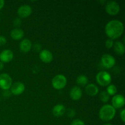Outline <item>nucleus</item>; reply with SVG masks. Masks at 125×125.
Returning a JSON list of instances; mask_svg holds the SVG:
<instances>
[{
  "label": "nucleus",
  "mask_w": 125,
  "mask_h": 125,
  "mask_svg": "<svg viewBox=\"0 0 125 125\" xmlns=\"http://www.w3.org/2000/svg\"><path fill=\"white\" fill-rule=\"evenodd\" d=\"M12 95V93H11L10 90H4L3 92H2V96H4V98H9L10 96H11Z\"/></svg>",
  "instance_id": "obj_25"
},
{
  "label": "nucleus",
  "mask_w": 125,
  "mask_h": 125,
  "mask_svg": "<svg viewBox=\"0 0 125 125\" xmlns=\"http://www.w3.org/2000/svg\"><path fill=\"white\" fill-rule=\"evenodd\" d=\"M120 116V118L122 120V122H125V109H123L122 111H121Z\"/></svg>",
  "instance_id": "obj_28"
},
{
  "label": "nucleus",
  "mask_w": 125,
  "mask_h": 125,
  "mask_svg": "<svg viewBox=\"0 0 125 125\" xmlns=\"http://www.w3.org/2000/svg\"><path fill=\"white\" fill-rule=\"evenodd\" d=\"M25 90V86L21 82H16L12 84L10 87V92L14 95H20L23 94Z\"/></svg>",
  "instance_id": "obj_9"
},
{
  "label": "nucleus",
  "mask_w": 125,
  "mask_h": 125,
  "mask_svg": "<svg viewBox=\"0 0 125 125\" xmlns=\"http://www.w3.org/2000/svg\"><path fill=\"white\" fill-rule=\"evenodd\" d=\"M87 94L89 96H94L97 95L99 92V89L98 87L94 84H87L85 89Z\"/></svg>",
  "instance_id": "obj_16"
},
{
  "label": "nucleus",
  "mask_w": 125,
  "mask_h": 125,
  "mask_svg": "<svg viewBox=\"0 0 125 125\" xmlns=\"http://www.w3.org/2000/svg\"><path fill=\"white\" fill-rule=\"evenodd\" d=\"M32 43L29 39H25L21 40L20 43V49L23 52H28L32 48Z\"/></svg>",
  "instance_id": "obj_14"
},
{
  "label": "nucleus",
  "mask_w": 125,
  "mask_h": 125,
  "mask_svg": "<svg viewBox=\"0 0 125 125\" xmlns=\"http://www.w3.org/2000/svg\"><path fill=\"white\" fill-rule=\"evenodd\" d=\"M13 58V53L11 50H4L0 53V61L2 63H7L12 61Z\"/></svg>",
  "instance_id": "obj_12"
},
{
  "label": "nucleus",
  "mask_w": 125,
  "mask_h": 125,
  "mask_svg": "<svg viewBox=\"0 0 125 125\" xmlns=\"http://www.w3.org/2000/svg\"><path fill=\"white\" fill-rule=\"evenodd\" d=\"M39 57L44 63H50L53 60V55L52 52L47 50H43L40 51Z\"/></svg>",
  "instance_id": "obj_11"
},
{
  "label": "nucleus",
  "mask_w": 125,
  "mask_h": 125,
  "mask_svg": "<svg viewBox=\"0 0 125 125\" xmlns=\"http://www.w3.org/2000/svg\"><path fill=\"white\" fill-rule=\"evenodd\" d=\"M7 43V40L5 37L0 35V46H3Z\"/></svg>",
  "instance_id": "obj_27"
},
{
  "label": "nucleus",
  "mask_w": 125,
  "mask_h": 125,
  "mask_svg": "<svg viewBox=\"0 0 125 125\" xmlns=\"http://www.w3.org/2000/svg\"><path fill=\"white\" fill-rule=\"evenodd\" d=\"M0 100H1V99H0Z\"/></svg>",
  "instance_id": "obj_33"
},
{
  "label": "nucleus",
  "mask_w": 125,
  "mask_h": 125,
  "mask_svg": "<svg viewBox=\"0 0 125 125\" xmlns=\"http://www.w3.org/2000/svg\"><path fill=\"white\" fill-rule=\"evenodd\" d=\"M99 97H100V100H101L103 103H106L108 102L109 100L110 95L107 94L106 91H102L100 94Z\"/></svg>",
  "instance_id": "obj_21"
},
{
  "label": "nucleus",
  "mask_w": 125,
  "mask_h": 125,
  "mask_svg": "<svg viewBox=\"0 0 125 125\" xmlns=\"http://www.w3.org/2000/svg\"><path fill=\"white\" fill-rule=\"evenodd\" d=\"M89 82L87 77L85 75H79L76 78V83L81 86H85L87 85Z\"/></svg>",
  "instance_id": "obj_19"
},
{
  "label": "nucleus",
  "mask_w": 125,
  "mask_h": 125,
  "mask_svg": "<svg viewBox=\"0 0 125 125\" xmlns=\"http://www.w3.org/2000/svg\"><path fill=\"white\" fill-rule=\"evenodd\" d=\"M101 61L103 67L107 69L112 68L115 64V59L114 57L108 54L103 55Z\"/></svg>",
  "instance_id": "obj_7"
},
{
  "label": "nucleus",
  "mask_w": 125,
  "mask_h": 125,
  "mask_svg": "<svg viewBox=\"0 0 125 125\" xmlns=\"http://www.w3.org/2000/svg\"><path fill=\"white\" fill-rule=\"evenodd\" d=\"M105 9L109 15L114 16L119 13L120 10V7L117 2L111 1L106 3Z\"/></svg>",
  "instance_id": "obj_6"
},
{
  "label": "nucleus",
  "mask_w": 125,
  "mask_h": 125,
  "mask_svg": "<svg viewBox=\"0 0 125 125\" xmlns=\"http://www.w3.org/2000/svg\"><path fill=\"white\" fill-rule=\"evenodd\" d=\"M114 50L117 53V54L122 56L124 54L125 48L124 44L122 43L121 42H116L114 43Z\"/></svg>",
  "instance_id": "obj_18"
},
{
  "label": "nucleus",
  "mask_w": 125,
  "mask_h": 125,
  "mask_svg": "<svg viewBox=\"0 0 125 125\" xmlns=\"http://www.w3.org/2000/svg\"><path fill=\"white\" fill-rule=\"evenodd\" d=\"M114 43L113 40L108 39L106 40V42H105V46H106V47L107 48V49H110L112 47H113Z\"/></svg>",
  "instance_id": "obj_22"
},
{
  "label": "nucleus",
  "mask_w": 125,
  "mask_h": 125,
  "mask_svg": "<svg viewBox=\"0 0 125 125\" xmlns=\"http://www.w3.org/2000/svg\"><path fill=\"white\" fill-rule=\"evenodd\" d=\"M21 20L20 18H16L13 20V24H14L15 26L18 27L21 25Z\"/></svg>",
  "instance_id": "obj_26"
},
{
  "label": "nucleus",
  "mask_w": 125,
  "mask_h": 125,
  "mask_svg": "<svg viewBox=\"0 0 125 125\" xmlns=\"http://www.w3.org/2000/svg\"><path fill=\"white\" fill-rule=\"evenodd\" d=\"M103 125H112L111 124V123H106V124H104Z\"/></svg>",
  "instance_id": "obj_32"
},
{
  "label": "nucleus",
  "mask_w": 125,
  "mask_h": 125,
  "mask_svg": "<svg viewBox=\"0 0 125 125\" xmlns=\"http://www.w3.org/2000/svg\"><path fill=\"white\" fill-rule=\"evenodd\" d=\"M96 80L98 84L101 86H107L112 81L111 74L105 71L100 72L96 76Z\"/></svg>",
  "instance_id": "obj_3"
},
{
  "label": "nucleus",
  "mask_w": 125,
  "mask_h": 125,
  "mask_svg": "<svg viewBox=\"0 0 125 125\" xmlns=\"http://www.w3.org/2000/svg\"><path fill=\"white\" fill-rule=\"evenodd\" d=\"M12 85V79L7 73L0 74V88L3 90H9Z\"/></svg>",
  "instance_id": "obj_5"
},
{
  "label": "nucleus",
  "mask_w": 125,
  "mask_h": 125,
  "mask_svg": "<svg viewBox=\"0 0 125 125\" xmlns=\"http://www.w3.org/2000/svg\"><path fill=\"white\" fill-rule=\"evenodd\" d=\"M65 110V107L63 104H59L54 106L52 110V113L55 117H60L64 114Z\"/></svg>",
  "instance_id": "obj_15"
},
{
  "label": "nucleus",
  "mask_w": 125,
  "mask_h": 125,
  "mask_svg": "<svg viewBox=\"0 0 125 125\" xmlns=\"http://www.w3.org/2000/svg\"><path fill=\"white\" fill-rule=\"evenodd\" d=\"M70 125H85V123L81 120L76 119L72 122Z\"/></svg>",
  "instance_id": "obj_24"
},
{
  "label": "nucleus",
  "mask_w": 125,
  "mask_h": 125,
  "mask_svg": "<svg viewBox=\"0 0 125 125\" xmlns=\"http://www.w3.org/2000/svg\"><path fill=\"white\" fill-rule=\"evenodd\" d=\"M115 114V109L114 108L112 105L105 104L100 109L99 117L104 122H109L114 118Z\"/></svg>",
  "instance_id": "obj_2"
},
{
  "label": "nucleus",
  "mask_w": 125,
  "mask_h": 125,
  "mask_svg": "<svg viewBox=\"0 0 125 125\" xmlns=\"http://www.w3.org/2000/svg\"><path fill=\"white\" fill-rule=\"evenodd\" d=\"M106 92L110 96H114L117 92V87L114 84H109L107 87Z\"/></svg>",
  "instance_id": "obj_20"
},
{
  "label": "nucleus",
  "mask_w": 125,
  "mask_h": 125,
  "mask_svg": "<svg viewBox=\"0 0 125 125\" xmlns=\"http://www.w3.org/2000/svg\"><path fill=\"white\" fill-rule=\"evenodd\" d=\"M124 31V26L120 21L114 20L109 21L105 26V33L109 39L114 40L120 37Z\"/></svg>",
  "instance_id": "obj_1"
},
{
  "label": "nucleus",
  "mask_w": 125,
  "mask_h": 125,
  "mask_svg": "<svg viewBox=\"0 0 125 125\" xmlns=\"http://www.w3.org/2000/svg\"><path fill=\"white\" fill-rule=\"evenodd\" d=\"M52 85L56 90L63 89L67 83V78L63 74H57L52 79Z\"/></svg>",
  "instance_id": "obj_4"
},
{
  "label": "nucleus",
  "mask_w": 125,
  "mask_h": 125,
  "mask_svg": "<svg viewBox=\"0 0 125 125\" xmlns=\"http://www.w3.org/2000/svg\"><path fill=\"white\" fill-rule=\"evenodd\" d=\"M112 104L114 109L122 108L125 104V97L120 94L114 95L112 99Z\"/></svg>",
  "instance_id": "obj_8"
},
{
  "label": "nucleus",
  "mask_w": 125,
  "mask_h": 125,
  "mask_svg": "<svg viewBox=\"0 0 125 125\" xmlns=\"http://www.w3.org/2000/svg\"><path fill=\"white\" fill-rule=\"evenodd\" d=\"M24 31L20 28H15L10 32L11 38L15 40H21L24 37Z\"/></svg>",
  "instance_id": "obj_17"
},
{
  "label": "nucleus",
  "mask_w": 125,
  "mask_h": 125,
  "mask_svg": "<svg viewBox=\"0 0 125 125\" xmlns=\"http://www.w3.org/2000/svg\"><path fill=\"white\" fill-rule=\"evenodd\" d=\"M82 95H83V92L79 87H73L70 92V96L72 100L74 101L80 100L82 97Z\"/></svg>",
  "instance_id": "obj_13"
},
{
  "label": "nucleus",
  "mask_w": 125,
  "mask_h": 125,
  "mask_svg": "<svg viewBox=\"0 0 125 125\" xmlns=\"http://www.w3.org/2000/svg\"><path fill=\"white\" fill-rule=\"evenodd\" d=\"M4 67V63L0 62V71L2 70L3 69Z\"/></svg>",
  "instance_id": "obj_31"
},
{
  "label": "nucleus",
  "mask_w": 125,
  "mask_h": 125,
  "mask_svg": "<svg viewBox=\"0 0 125 125\" xmlns=\"http://www.w3.org/2000/svg\"><path fill=\"white\" fill-rule=\"evenodd\" d=\"M76 112L73 109H68L67 110V115L70 118H73L75 116Z\"/></svg>",
  "instance_id": "obj_23"
},
{
  "label": "nucleus",
  "mask_w": 125,
  "mask_h": 125,
  "mask_svg": "<svg viewBox=\"0 0 125 125\" xmlns=\"http://www.w3.org/2000/svg\"><path fill=\"white\" fill-rule=\"evenodd\" d=\"M4 4H5L4 1H3V0H0V10H1L4 6Z\"/></svg>",
  "instance_id": "obj_30"
},
{
  "label": "nucleus",
  "mask_w": 125,
  "mask_h": 125,
  "mask_svg": "<svg viewBox=\"0 0 125 125\" xmlns=\"http://www.w3.org/2000/svg\"><path fill=\"white\" fill-rule=\"evenodd\" d=\"M32 13V8L30 6L24 4L21 6L17 10V13L21 18H27L29 17Z\"/></svg>",
  "instance_id": "obj_10"
},
{
  "label": "nucleus",
  "mask_w": 125,
  "mask_h": 125,
  "mask_svg": "<svg viewBox=\"0 0 125 125\" xmlns=\"http://www.w3.org/2000/svg\"><path fill=\"white\" fill-rule=\"evenodd\" d=\"M34 49L35 51H39L41 50V45L40 44H35L34 46Z\"/></svg>",
  "instance_id": "obj_29"
}]
</instances>
